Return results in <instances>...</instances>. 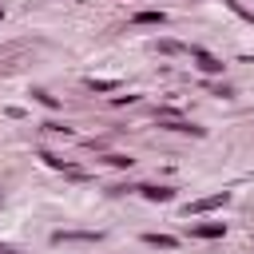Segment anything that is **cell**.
I'll return each mask as SVG.
<instances>
[{"label":"cell","mask_w":254,"mask_h":254,"mask_svg":"<svg viewBox=\"0 0 254 254\" xmlns=\"http://www.w3.org/2000/svg\"><path fill=\"white\" fill-rule=\"evenodd\" d=\"M226 202H230V190H218V194H206V198L190 202V206H187V214H198V210H214V206H226Z\"/></svg>","instance_id":"1"},{"label":"cell","mask_w":254,"mask_h":254,"mask_svg":"<svg viewBox=\"0 0 254 254\" xmlns=\"http://www.w3.org/2000/svg\"><path fill=\"white\" fill-rule=\"evenodd\" d=\"M187 52L198 60V67H202V71H210V75H214V71H222V60H218V56H210V52H202V48H187Z\"/></svg>","instance_id":"2"},{"label":"cell","mask_w":254,"mask_h":254,"mask_svg":"<svg viewBox=\"0 0 254 254\" xmlns=\"http://www.w3.org/2000/svg\"><path fill=\"white\" fill-rule=\"evenodd\" d=\"M190 234L194 238H218V234H226V226L222 222H202V226H190Z\"/></svg>","instance_id":"3"},{"label":"cell","mask_w":254,"mask_h":254,"mask_svg":"<svg viewBox=\"0 0 254 254\" xmlns=\"http://www.w3.org/2000/svg\"><path fill=\"white\" fill-rule=\"evenodd\" d=\"M139 190H143V198H151V202H171V194H175L171 187H139Z\"/></svg>","instance_id":"4"},{"label":"cell","mask_w":254,"mask_h":254,"mask_svg":"<svg viewBox=\"0 0 254 254\" xmlns=\"http://www.w3.org/2000/svg\"><path fill=\"white\" fill-rule=\"evenodd\" d=\"M56 242H99V234H87V230H71V234H56Z\"/></svg>","instance_id":"5"},{"label":"cell","mask_w":254,"mask_h":254,"mask_svg":"<svg viewBox=\"0 0 254 254\" xmlns=\"http://www.w3.org/2000/svg\"><path fill=\"white\" fill-rule=\"evenodd\" d=\"M91 91H119V79H87Z\"/></svg>","instance_id":"6"},{"label":"cell","mask_w":254,"mask_h":254,"mask_svg":"<svg viewBox=\"0 0 254 254\" xmlns=\"http://www.w3.org/2000/svg\"><path fill=\"white\" fill-rule=\"evenodd\" d=\"M163 12H135V24H163Z\"/></svg>","instance_id":"7"},{"label":"cell","mask_w":254,"mask_h":254,"mask_svg":"<svg viewBox=\"0 0 254 254\" xmlns=\"http://www.w3.org/2000/svg\"><path fill=\"white\" fill-rule=\"evenodd\" d=\"M143 238H147V246H163V250L175 246V238H167V234H143Z\"/></svg>","instance_id":"8"},{"label":"cell","mask_w":254,"mask_h":254,"mask_svg":"<svg viewBox=\"0 0 254 254\" xmlns=\"http://www.w3.org/2000/svg\"><path fill=\"white\" fill-rule=\"evenodd\" d=\"M159 52H167V56H171V52H187V48H183V44H175V40H163V44H159Z\"/></svg>","instance_id":"9"},{"label":"cell","mask_w":254,"mask_h":254,"mask_svg":"<svg viewBox=\"0 0 254 254\" xmlns=\"http://www.w3.org/2000/svg\"><path fill=\"white\" fill-rule=\"evenodd\" d=\"M107 163H111V167H131V159H127V155H107Z\"/></svg>","instance_id":"10"},{"label":"cell","mask_w":254,"mask_h":254,"mask_svg":"<svg viewBox=\"0 0 254 254\" xmlns=\"http://www.w3.org/2000/svg\"><path fill=\"white\" fill-rule=\"evenodd\" d=\"M36 99H40V103H48V107H60V103H56V95H48V91H36Z\"/></svg>","instance_id":"11"},{"label":"cell","mask_w":254,"mask_h":254,"mask_svg":"<svg viewBox=\"0 0 254 254\" xmlns=\"http://www.w3.org/2000/svg\"><path fill=\"white\" fill-rule=\"evenodd\" d=\"M0 254H8V250H4V246H0Z\"/></svg>","instance_id":"12"}]
</instances>
